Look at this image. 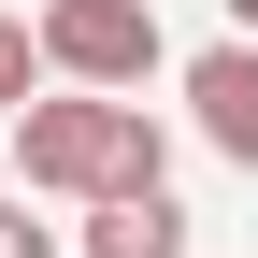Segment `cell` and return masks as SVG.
<instances>
[{
  "instance_id": "5",
  "label": "cell",
  "mask_w": 258,
  "mask_h": 258,
  "mask_svg": "<svg viewBox=\"0 0 258 258\" xmlns=\"http://www.w3.org/2000/svg\"><path fill=\"white\" fill-rule=\"evenodd\" d=\"M43 29H29V15H0V115H29V101H43Z\"/></svg>"
},
{
  "instance_id": "1",
  "label": "cell",
  "mask_w": 258,
  "mask_h": 258,
  "mask_svg": "<svg viewBox=\"0 0 258 258\" xmlns=\"http://www.w3.org/2000/svg\"><path fill=\"white\" fill-rule=\"evenodd\" d=\"M15 186L29 201H144V186H172V144H158L144 101H86V86H43V101L15 115Z\"/></svg>"
},
{
  "instance_id": "7",
  "label": "cell",
  "mask_w": 258,
  "mask_h": 258,
  "mask_svg": "<svg viewBox=\"0 0 258 258\" xmlns=\"http://www.w3.org/2000/svg\"><path fill=\"white\" fill-rule=\"evenodd\" d=\"M230 43H258V0H230Z\"/></svg>"
},
{
  "instance_id": "6",
  "label": "cell",
  "mask_w": 258,
  "mask_h": 258,
  "mask_svg": "<svg viewBox=\"0 0 258 258\" xmlns=\"http://www.w3.org/2000/svg\"><path fill=\"white\" fill-rule=\"evenodd\" d=\"M0 258H72L57 215H29V186H0Z\"/></svg>"
},
{
  "instance_id": "3",
  "label": "cell",
  "mask_w": 258,
  "mask_h": 258,
  "mask_svg": "<svg viewBox=\"0 0 258 258\" xmlns=\"http://www.w3.org/2000/svg\"><path fill=\"white\" fill-rule=\"evenodd\" d=\"M186 115H201V144L230 172H258V43H201L186 57Z\"/></svg>"
},
{
  "instance_id": "4",
  "label": "cell",
  "mask_w": 258,
  "mask_h": 258,
  "mask_svg": "<svg viewBox=\"0 0 258 258\" xmlns=\"http://www.w3.org/2000/svg\"><path fill=\"white\" fill-rule=\"evenodd\" d=\"M86 258H186V201H172V186L101 201V215H86Z\"/></svg>"
},
{
  "instance_id": "2",
  "label": "cell",
  "mask_w": 258,
  "mask_h": 258,
  "mask_svg": "<svg viewBox=\"0 0 258 258\" xmlns=\"http://www.w3.org/2000/svg\"><path fill=\"white\" fill-rule=\"evenodd\" d=\"M43 72L86 86V101H129V86L158 72V0H43Z\"/></svg>"
}]
</instances>
